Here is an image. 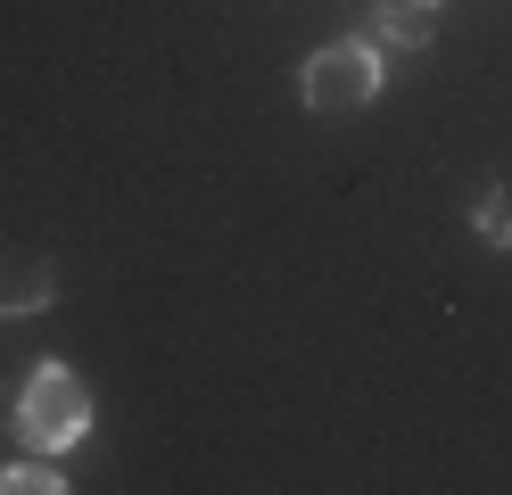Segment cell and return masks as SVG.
I'll use <instances>...</instances> for the list:
<instances>
[{
  "label": "cell",
  "mask_w": 512,
  "mask_h": 495,
  "mask_svg": "<svg viewBox=\"0 0 512 495\" xmlns=\"http://www.w3.org/2000/svg\"><path fill=\"white\" fill-rule=\"evenodd\" d=\"M58 297H67V281H58L50 256H0V330L9 322H42Z\"/></svg>",
  "instance_id": "obj_3"
},
{
  "label": "cell",
  "mask_w": 512,
  "mask_h": 495,
  "mask_svg": "<svg viewBox=\"0 0 512 495\" xmlns=\"http://www.w3.org/2000/svg\"><path fill=\"white\" fill-rule=\"evenodd\" d=\"M67 462H50V454H25V462H0V495H67Z\"/></svg>",
  "instance_id": "obj_6"
},
{
  "label": "cell",
  "mask_w": 512,
  "mask_h": 495,
  "mask_svg": "<svg viewBox=\"0 0 512 495\" xmlns=\"http://www.w3.org/2000/svg\"><path fill=\"white\" fill-rule=\"evenodd\" d=\"M438 17H446V0H372V9H364V33H372L389 58H413V50H430Z\"/></svg>",
  "instance_id": "obj_4"
},
{
  "label": "cell",
  "mask_w": 512,
  "mask_h": 495,
  "mask_svg": "<svg viewBox=\"0 0 512 495\" xmlns=\"http://www.w3.org/2000/svg\"><path fill=\"white\" fill-rule=\"evenodd\" d=\"M471 231H479L496 256H512V182H479V198H471Z\"/></svg>",
  "instance_id": "obj_5"
},
{
  "label": "cell",
  "mask_w": 512,
  "mask_h": 495,
  "mask_svg": "<svg viewBox=\"0 0 512 495\" xmlns=\"http://www.w3.org/2000/svg\"><path fill=\"white\" fill-rule=\"evenodd\" d=\"M389 91V50L372 33H339V42L298 58V108L306 116H356Z\"/></svg>",
  "instance_id": "obj_2"
},
{
  "label": "cell",
  "mask_w": 512,
  "mask_h": 495,
  "mask_svg": "<svg viewBox=\"0 0 512 495\" xmlns=\"http://www.w3.org/2000/svg\"><path fill=\"white\" fill-rule=\"evenodd\" d=\"M91 413H100V396H91V380L75 372V363H34L25 388L9 396L17 446H25V454H50V462H67V454L91 438Z\"/></svg>",
  "instance_id": "obj_1"
}]
</instances>
